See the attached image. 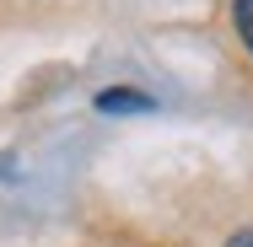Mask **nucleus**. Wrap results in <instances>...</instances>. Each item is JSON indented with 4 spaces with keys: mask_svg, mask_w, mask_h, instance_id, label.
<instances>
[{
    "mask_svg": "<svg viewBox=\"0 0 253 247\" xmlns=\"http://www.w3.org/2000/svg\"><path fill=\"white\" fill-rule=\"evenodd\" d=\"M226 247H253V226H243V231H232V237H226Z\"/></svg>",
    "mask_w": 253,
    "mask_h": 247,
    "instance_id": "obj_3",
    "label": "nucleus"
},
{
    "mask_svg": "<svg viewBox=\"0 0 253 247\" xmlns=\"http://www.w3.org/2000/svg\"><path fill=\"white\" fill-rule=\"evenodd\" d=\"M92 107L97 113H156V97L135 92V86H102L92 97Z\"/></svg>",
    "mask_w": 253,
    "mask_h": 247,
    "instance_id": "obj_1",
    "label": "nucleus"
},
{
    "mask_svg": "<svg viewBox=\"0 0 253 247\" xmlns=\"http://www.w3.org/2000/svg\"><path fill=\"white\" fill-rule=\"evenodd\" d=\"M232 33H237V43L253 59V0H232Z\"/></svg>",
    "mask_w": 253,
    "mask_h": 247,
    "instance_id": "obj_2",
    "label": "nucleus"
}]
</instances>
